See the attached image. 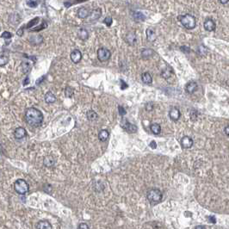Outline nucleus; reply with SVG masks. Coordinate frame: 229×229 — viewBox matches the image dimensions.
Masks as SVG:
<instances>
[{"mask_svg": "<svg viewBox=\"0 0 229 229\" xmlns=\"http://www.w3.org/2000/svg\"><path fill=\"white\" fill-rule=\"evenodd\" d=\"M118 110H119V114H121V115H125L126 114V110H125V109L123 108V107H122V106H119L118 107Z\"/></svg>", "mask_w": 229, "mask_h": 229, "instance_id": "nucleus-37", "label": "nucleus"}, {"mask_svg": "<svg viewBox=\"0 0 229 229\" xmlns=\"http://www.w3.org/2000/svg\"><path fill=\"white\" fill-rule=\"evenodd\" d=\"M147 199L151 203H159L162 200L163 195H162V192L159 190H158V189H152V190L148 191L147 194Z\"/></svg>", "mask_w": 229, "mask_h": 229, "instance_id": "nucleus-3", "label": "nucleus"}, {"mask_svg": "<svg viewBox=\"0 0 229 229\" xmlns=\"http://www.w3.org/2000/svg\"><path fill=\"white\" fill-rule=\"evenodd\" d=\"M39 19H40L39 17H36V18L32 19V20L26 25V28H31V27H34L36 24H37V23L39 22Z\"/></svg>", "mask_w": 229, "mask_h": 229, "instance_id": "nucleus-30", "label": "nucleus"}, {"mask_svg": "<svg viewBox=\"0 0 229 229\" xmlns=\"http://www.w3.org/2000/svg\"><path fill=\"white\" fill-rule=\"evenodd\" d=\"M195 229H205V228H204L203 226H196L195 228Z\"/></svg>", "mask_w": 229, "mask_h": 229, "instance_id": "nucleus-48", "label": "nucleus"}, {"mask_svg": "<svg viewBox=\"0 0 229 229\" xmlns=\"http://www.w3.org/2000/svg\"><path fill=\"white\" fill-rule=\"evenodd\" d=\"M141 79H142V82L146 85H151L153 82V78L149 73H144L141 75Z\"/></svg>", "mask_w": 229, "mask_h": 229, "instance_id": "nucleus-18", "label": "nucleus"}, {"mask_svg": "<svg viewBox=\"0 0 229 229\" xmlns=\"http://www.w3.org/2000/svg\"><path fill=\"white\" fill-rule=\"evenodd\" d=\"M9 61V58L6 55H1L0 57V66H4V65L8 63Z\"/></svg>", "mask_w": 229, "mask_h": 229, "instance_id": "nucleus-31", "label": "nucleus"}, {"mask_svg": "<svg viewBox=\"0 0 229 229\" xmlns=\"http://www.w3.org/2000/svg\"><path fill=\"white\" fill-rule=\"evenodd\" d=\"M153 53H154L153 50L150 49V48L144 49V50H142V52H141V55H142V57H143L144 59H149V58H151L153 55Z\"/></svg>", "mask_w": 229, "mask_h": 229, "instance_id": "nucleus-24", "label": "nucleus"}, {"mask_svg": "<svg viewBox=\"0 0 229 229\" xmlns=\"http://www.w3.org/2000/svg\"><path fill=\"white\" fill-rule=\"evenodd\" d=\"M78 229H90V228L89 226H88L87 224H85V223H80V224L78 225Z\"/></svg>", "mask_w": 229, "mask_h": 229, "instance_id": "nucleus-38", "label": "nucleus"}, {"mask_svg": "<svg viewBox=\"0 0 229 229\" xmlns=\"http://www.w3.org/2000/svg\"><path fill=\"white\" fill-rule=\"evenodd\" d=\"M37 229H52V225L50 222H48V220H41L39 221L37 226Z\"/></svg>", "mask_w": 229, "mask_h": 229, "instance_id": "nucleus-19", "label": "nucleus"}, {"mask_svg": "<svg viewBox=\"0 0 229 229\" xmlns=\"http://www.w3.org/2000/svg\"><path fill=\"white\" fill-rule=\"evenodd\" d=\"M73 93H74V90L70 86L66 87L65 90V95L66 97H72L73 96Z\"/></svg>", "mask_w": 229, "mask_h": 229, "instance_id": "nucleus-29", "label": "nucleus"}, {"mask_svg": "<svg viewBox=\"0 0 229 229\" xmlns=\"http://www.w3.org/2000/svg\"><path fill=\"white\" fill-rule=\"evenodd\" d=\"M110 51L107 48H101L97 50V59L100 61H107L110 58Z\"/></svg>", "mask_w": 229, "mask_h": 229, "instance_id": "nucleus-5", "label": "nucleus"}, {"mask_svg": "<svg viewBox=\"0 0 229 229\" xmlns=\"http://www.w3.org/2000/svg\"><path fill=\"white\" fill-rule=\"evenodd\" d=\"M197 88H198L197 84H196V82H194V81H191V82H189V83L186 85L185 90H186L187 93H189V94H193L195 91H196Z\"/></svg>", "mask_w": 229, "mask_h": 229, "instance_id": "nucleus-12", "label": "nucleus"}, {"mask_svg": "<svg viewBox=\"0 0 229 229\" xmlns=\"http://www.w3.org/2000/svg\"><path fill=\"white\" fill-rule=\"evenodd\" d=\"M153 109V105L152 102H147V104H146V110H147V111H150V110H152Z\"/></svg>", "mask_w": 229, "mask_h": 229, "instance_id": "nucleus-39", "label": "nucleus"}, {"mask_svg": "<svg viewBox=\"0 0 229 229\" xmlns=\"http://www.w3.org/2000/svg\"><path fill=\"white\" fill-rule=\"evenodd\" d=\"M146 34H147V38L149 41H155L156 39V34L154 32L153 28H147V31H146Z\"/></svg>", "mask_w": 229, "mask_h": 229, "instance_id": "nucleus-21", "label": "nucleus"}, {"mask_svg": "<svg viewBox=\"0 0 229 229\" xmlns=\"http://www.w3.org/2000/svg\"><path fill=\"white\" fill-rule=\"evenodd\" d=\"M101 15H102V11H101V9L98 8V9L93 10L90 14L89 17L91 21H94V20H97L98 18H100Z\"/></svg>", "mask_w": 229, "mask_h": 229, "instance_id": "nucleus-16", "label": "nucleus"}, {"mask_svg": "<svg viewBox=\"0 0 229 229\" xmlns=\"http://www.w3.org/2000/svg\"><path fill=\"white\" fill-rule=\"evenodd\" d=\"M133 16L136 21H145V19H146V16L140 12H134Z\"/></svg>", "mask_w": 229, "mask_h": 229, "instance_id": "nucleus-28", "label": "nucleus"}, {"mask_svg": "<svg viewBox=\"0 0 229 229\" xmlns=\"http://www.w3.org/2000/svg\"><path fill=\"white\" fill-rule=\"evenodd\" d=\"M43 163H44V166H47V167H52V166H54L55 160H54V159H53L52 156H47V157L44 159Z\"/></svg>", "mask_w": 229, "mask_h": 229, "instance_id": "nucleus-20", "label": "nucleus"}, {"mask_svg": "<svg viewBox=\"0 0 229 229\" xmlns=\"http://www.w3.org/2000/svg\"><path fill=\"white\" fill-rule=\"evenodd\" d=\"M109 136H110V134H109L108 130H106V129L101 130V131L99 132V134H98L99 140H102V141H105L106 140H108Z\"/></svg>", "mask_w": 229, "mask_h": 229, "instance_id": "nucleus-22", "label": "nucleus"}, {"mask_svg": "<svg viewBox=\"0 0 229 229\" xmlns=\"http://www.w3.org/2000/svg\"><path fill=\"white\" fill-rule=\"evenodd\" d=\"M178 19L179 20V22L182 23V25L183 26L184 28H186L187 29H193L196 25L195 16L191 15V14L178 16Z\"/></svg>", "mask_w": 229, "mask_h": 229, "instance_id": "nucleus-2", "label": "nucleus"}, {"mask_svg": "<svg viewBox=\"0 0 229 229\" xmlns=\"http://www.w3.org/2000/svg\"><path fill=\"white\" fill-rule=\"evenodd\" d=\"M27 123L32 127H38L43 122V114L36 108H29L25 114Z\"/></svg>", "mask_w": 229, "mask_h": 229, "instance_id": "nucleus-1", "label": "nucleus"}, {"mask_svg": "<svg viewBox=\"0 0 229 229\" xmlns=\"http://www.w3.org/2000/svg\"><path fill=\"white\" fill-rule=\"evenodd\" d=\"M180 115H181V114H180L179 110H178V108H175V107L171 108V110H170V112H169L170 118H171L172 121H174V122L178 121V119L180 118Z\"/></svg>", "mask_w": 229, "mask_h": 229, "instance_id": "nucleus-9", "label": "nucleus"}, {"mask_svg": "<svg viewBox=\"0 0 229 229\" xmlns=\"http://www.w3.org/2000/svg\"><path fill=\"white\" fill-rule=\"evenodd\" d=\"M28 41L32 45H39L43 41V37L40 35H35V36H31L28 38Z\"/></svg>", "mask_w": 229, "mask_h": 229, "instance_id": "nucleus-15", "label": "nucleus"}, {"mask_svg": "<svg viewBox=\"0 0 229 229\" xmlns=\"http://www.w3.org/2000/svg\"><path fill=\"white\" fill-rule=\"evenodd\" d=\"M14 189L18 194L24 195L28 191V184L23 179H18L14 183Z\"/></svg>", "mask_w": 229, "mask_h": 229, "instance_id": "nucleus-4", "label": "nucleus"}, {"mask_svg": "<svg viewBox=\"0 0 229 229\" xmlns=\"http://www.w3.org/2000/svg\"><path fill=\"white\" fill-rule=\"evenodd\" d=\"M45 78H46V77L43 76L42 78H39L38 80H37V82H36V85H40V83H41V81H42V80H43Z\"/></svg>", "mask_w": 229, "mask_h": 229, "instance_id": "nucleus-43", "label": "nucleus"}, {"mask_svg": "<svg viewBox=\"0 0 229 229\" xmlns=\"http://www.w3.org/2000/svg\"><path fill=\"white\" fill-rule=\"evenodd\" d=\"M219 1H220V4H226L228 2L229 0H219Z\"/></svg>", "mask_w": 229, "mask_h": 229, "instance_id": "nucleus-46", "label": "nucleus"}, {"mask_svg": "<svg viewBox=\"0 0 229 229\" xmlns=\"http://www.w3.org/2000/svg\"><path fill=\"white\" fill-rule=\"evenodd\" d=\"M29 83V78H27L25 80H24V83H23V85H28Z\"/></svg>", "mask_w": 229, "mask_h": 229, "instance_id": "nucleus-47", "label": "nucleus"}, {"mask_svg": "<svg viewBox=\"0 0 229 229\" xmlns=\"http://www.w3.org/2000/svg\"><path fill=\"white\" fill-rule=\"evenodd\" d=\"M2 37L4 39H11L12 37V34L11 32H8V31H5L2 34Z\"/></svg>", "mask_w": 229, "mask_h": 229, "instance_id": "nucleus-36", "label": "nucleus"}, {"mask_svg": "<svg viewBox=\"0 0 229 229\" xmlns=\"http://www.w3.org/2000/svg\"><path fill=\"white\" fill-rule=\"evenodd\" d=\"M86 115H87L88 120H90V121H95L97 118V114L95 111H93V110H89L87 112Z\"/></svg>", "mask_w": 229, "mask_h": 229, "instance_id": "nucleus-27", "label": "nucleus"}, {"mask_svg": "<svg viewBox=\"0 0 229 229\" xmlns=\"http://www.w3.org/2000/svg\"><path fill=\"white\" fill-rule=\"evenodd\" d=\"M203 26L204 28L208 32H212L215 29V23L212 19H207L204 22Z\"/></svg>", "mask_w": 229, "mask_h": 229, "instance_id": "nucleus-11", "label": "nucleus"}, {"mask_svg": "<svg viewBox=\"0 0 229 229\" xmlns=\"http://www.w3.org/2000/svg\"><path fill=\"white\" fill-rule=\"evenodd\" d=\"M78 36L82 41H86L89 38V33L85 28H80L78 32Z\"/></svg>", "mask_w": 229, "mask_h": 229, "instance_id": "nucleus-17", "label": "nucleus"}, {"mask_svg": "<svg viewBox=\"0 0 229 229\" xmlns=\"http://www.w3.org/2000/svg\"><path fill=\"white\" fill-rule=\"evenodd\" d=\"M150 147L153 148V149H155L156 148V147H157V144H156V142L155 141H152L151 143H150Z\"/></svg>", "mask_w": 229, "mask_h": 229, "instance_id": "nucleus-42", "label": "nucleus"}, {"mask_svg": "<svg viewBox=\"0 0 229 229\" xmlns=\"http://www.w3.org/2000/svg\"><path fill=\"white\" fill-rule=\"evenodd\" d=\"M103 23L108 26V27H110L111 24H112V23H113L112 17H111V16H107V17H105L104 20H103Z\"/></svg>", "mask_w": 229, "mask_h": 229, "instance_id": "nucleus-35", "label": "nucleus"}, {"mask_svg": "<svg viewBox=\"0 0 229 229\" xmlns=\"http://www.w3.org/2000/svg\"><path fill=\"white\" fill-rule=\"evenodd\" d=\"M23 28L19 29V30L17 31V35H18V36H22V35H23Z\"/></svg>", "mask_w": 229, "mask_h": 229, "instance_id": "nucleus-45", "label": "nucleus"}, {"mask_svg": "<svg viewBox=\"0 0 229 229\" xmlns=\"http://www.w3.org/2000/svg\"><path fill=\"white\" fill-rule=\"evenodd\" d=\"M125 41L128 45L134 46L137 42V37L134 33H127L125 36Z\"/></svg>", "mask_w": 229, "mask_h": 229, "instance_id": "nucleus-8", "label": "nucleus"}, {"mask_svg": "<svg viewBox=\"0 0 229 229\" xmlns=\"http://www.w3.org/2000/svg\"><path fill=\"white\" fill-rule=\"evenodd\" d=\"M14 136L16 139H18V140L24 138L26 136V130L22 127H17L14 132Z\"/></svg>", "mask_w": 229, "mask_h": 229, "instance_id": "nucleus-13", "label": "nucleus"}, {"mask_svg": "<svg viewBox=\"0 0 229 229\" xmlns=\"http://www.w3.org/2000/svg\"><path fill=\"white\" fill-rule=\"evenodd\" d=\"M171 76V71L170 68H166L163 72H162V77L165 78H169Z\"/></svg>", "mask_w": 229, "mask_h": 229, "instance_id": "nucleus-33", "label": "nucleus"}, {"mask_svg": "<svg viewBox=\"0 0 229 229\" xmlns=\"http://www.w3.org/2000/svg\"><path fill=\"white\" fill-rule=\"evenodd\" d=\"M208 220H209L211 223H215V221H216V220H215V218L214 216H208Z\"/></svg>", "mask_w": 229, "mask_h": 229, "instance_id": "nucleus-41", "label": "nucleus"}, {"mask_svg": "<svg viewBox=\"0 0 229 229\" xmlns=\"http://www.w3.org/2000/svg\"><path fill=\"white\" fill-rule=\"evenodd\" d=\"M82 59V53L78 49H75L71 53V60L73 63H78Z\"/></svg>", "mask_w": 229, "mask_h": 229, "instance_id": "nucleus-7", "label": "nucleus"}, {"mask_svg": "<svg viewBox=\"0 0 229 229\" xmlns=\"http://www.w3.org/2000/svg\"><path fill=\"white\" fill-rule=\"evenodd\" d=\"M45 101L48 103H53V102H54L56 101V97H55V96L52 93L51 91H48L46 94V96H45Z\"/></svg>", "mask_w": 229, "mask_h": 229, "instance_id": "nucleus-23", "label": "nucleus"}, {"mask_svg": "<svg viewBox=\"0 0 229 229\" xmlns=\"http://www.w3.org/2000/svg\"><path fill=\"white\" fill-rule=\"evenodd\" d=\"M122 127H123L126 131L129 133H135L137 131V127L132 123H130L129 122H127L126 119L122 120Z\"/></svg>", "mask_w": 229, "mask_h": 229, "instance_id": "nucleus-6", "label": "nucleus"}, {"mask_svg": "<svg viewBox=\"0 0 229 229\" xmlns=\"http://www.w3.org/2000/svg\"><path fill=\"white\" fill-rule=\"evenodd\" d=\"M150 128H151V131L153 132L154 134H159L161 132V127L158 123H153L151 125Z\"/></svg>", "mask_w": 229, "mask_h": 229, "instance_id": "nucleus-25", "label": "nucleus"}, {"mask_svg": "<svg viewBox=\"0 0 229 229\" xmlns=\"http://www.w3.org/2000/svg\"><path fill=\"white\" fill-rule=\"evenodd\" d=\"M48 27V24L45 23V22H43L42 23V24L41 25L38 26V28H34L31 31H35V32H39L40 30H42V29H44L45 28H47Z\"/></svg>", "mask_w": 229, "mask_h": 229, "instance_id": "nucleus-34", "label": "nucleus"}, {"mask_svg": "<svg viewBox=\"0 0 229 229\" xmlns=\"http://www.w3.org/2000/svg\"><path fill=\"white\" fill-rule=\"evenodd\" d=\"M22 68H23V72L26 74H28L31 71V65L28 61H23L22 63Z\"/></svg>", "mask_w": 229, "mask_h": 229, "instance_id": "nucleus-26", "label": "nucleus"}, {"mask_svg": "<svg viewBox=\"0 0 229 229\" xmlns=\"http://www.w3.org/2000/svg\"><path fill=\"white\" fill-rule=\"evenodd\" d=\"M90 11L89 10L85 7H82V8H79L78 11V16L81 19H86L87 17L90 16Z\"/></svg>", "mask_w": 229, "mask_h": 229, "instance_id": "nucleus-14", "label": "nucleus"}, {"mask_svg": "<svg viewBox=\"0 0 229 229\" xmlns=\"http://www.w3.org/2000/svg\"><path fill=\"white\" fill-rule=\"evenodd\" d=\"M181 146L183 148H191L193 146V140L189 136H184L181 139Z\"/></svg>", "mask_w": 229, "mask_h": 229, "instance_id": "nucleus-10", "label": "nucleus"}, {"mask_svg": "<svg viewBox=\"0 0 229 229\" xmlns=\"http://www.w3.org/2000/svg\"><path fill=\"white\" fill-rule=\"evenodd\" d=\"M225 133H226L227 135L229 136V126H227V127H225Z\"/></svg>", "mask_w": 229, "mask_h": 229, "instance_id": "nucleus-44", "label": "nucleus"}, {"mask_svg": "<svg viewBox=\"0 0 229 229\" xmlns=\"http://www.w3.org/2000/svg\"><path fill=\"white\" fill-rule=\"evenodd\" d=\"M121 88H122V90H125L127 88V85L123 80H121Z\"/></svg>", "mask_w": 229, "mask_h": 229, "instance_id": "nucleus-40", "label": "nucleus"}, {"mask_svg": "<svg viewBox=\"0 0 229 229\" xmlns=\"http://www.w3.org/2000/svg\"><path fill=\"white\" fill-rule=\"evenodd\" d=\"M26 3L31 8H36L38 5V0H27Z\"/></svg>", "mask_w": 229, "mask_h": 229, "instance_id": "nucleus-32", "label": "nucleus"}]
</instances>
